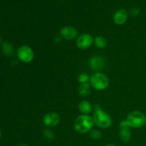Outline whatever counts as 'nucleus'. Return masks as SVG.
Listing matches in <instances>:
<instances>
[{"label":"nucleus","mask_w":146,"mask_h":146,"mask_svg":"<svg viewBox=\"0 0 146 146\" xmlns=\"http://www.w3.org/2000/svg\"><path fill=\"white\" fill-rule=\"evenodd\" d=\"M94 124L101 128H108L112 125V118L111 115L104 111L98 104L94 106V113L93 115Z\"/></svg>","instance_id":"f257e3e1"},{"label":"nucleus","mask_w":146,"mask_h":146,"mask_svg":"<svg viewBox=\"0 0 146 146\" xmlns=\"http://www.w3.org/2000/svg\"><path fill=\"white\" fill-rule=\"evenodd\" d=\"M94 125L93 117L89 115L81 114L78 115L74 122V130L81 134L87 133L92 130Z\"/></svg>","instance_id":"f03ea898"},{"label":"nucleus","mask_w":146,"mask_h":146,"mask_svg":"<svg viewBox=\"0 0 146 146\" xmlns=\"http://www.w3.org/2000/svg\"><path fill=\"white\" fill-rule=\"evenodd\" d=\"M125 120L130 128H141L146 125L145 114L140 111H131Z\"/></svg>","instance_id":"7ed1b4c3"},{"label":"nucleus","mask_w":146,"mask_h":146,"mask_svg":"<svg viewBox=\"0 0 146 146\" xmlns=\"http://www.w3.org/2000/svg\"><path fill=\"white\" fill-rule=\"evenodd\" d=\"M89 84L96 91H103L108 88L109 79L108 76L101 72H96L90 77Z\"/></svg>","instance_id":"20e7f679"},{"label":"nucleus","mask_w":146,"mask_h":146,"mask_svg":"<svg viewBox=\"0 0 146 146\" xmlns=\"http://www.w3.org/2000/svg\"><path fill=\"white\" fill-rule=\"evenodd\" d=\"M17 57L23 63L28 64L34 60V53L32 48L27 45H22L17 51Z\"/></svg>","instance_id":"39448f33"},{"label":"nucleus","mask_w":146,"mask_h":146,"mask_svg":"<svg viewBox=\"0 0 146 146\" xmlns=\"http://www.w3.org/2000/svg\"><path fill=\"white\" fill-rule=\"evenodd\" d=\"M94 42V38L89 34H82L76 38V46L79 49L86 50L89 48Z\"/></svg>","instance_id":"423d86ee"},{"label":"nucleus","mask_w":146,"mask_h":146,"mask_svg":"<svg viewBox=\"0 0 146 146\" xmlns=\"http://www.w3.org/2000/svg\"><path fill=\"white\" fill-rule=\"evenodd\" d=\"M88 66L93 71H100L104 69L106 66V60L102 56H94L88 61Z\"/></svg>","instance_id":"0eeeda50"},{"label":"nucleus","mask_w":146,"mask_h":146,"mask_svg":"<svg viewBox=\"0 0 146 146\" xmlns=\"http://www.w3.org/2000/svg\"><path fill=\"white\" fill-rule=\"evenodd\" d=\"M60 116L57 113H47L43 117V123L47 127H54L58 125L60 123Z\"/></svg>","instance_id":"6e6552de"},{"label":"nucleus","mask_w":146,"mask_h":146,"mask_svg":"<svg viewBox=\"0 0 146 146\" xmlns=\"http://www.w3.org/2000/svg\"><path fill=\"white\" fill-rule=\"evenodd\" d=\"M60 35L64 39L73 40L78 37V31L74 27L66 26L60 30Z\"/></svg>","instance_id":"1a4fd4ad"},{"label":"nucleus","mask_w":146,"mask_h":146,"mask_svg":"<svg viewBox=\"0 0 146 146\" xmlns=\"http://www.w3.org/2000/svg\"><path fill=\"white\" fill-rule=\"evenodd\" d=\"M128 18V13L126 10L121 9L115 12L113 15V21L117 25H123L126 22Z\"/></svg>","instance_id":"9d476101"},{"label":"nucleus","mask_w":146,"mask_h":146,"mask_svg":"<svg viewBox=\"0 0 146 146\" xmlns=\"http://www.w3.org/2000/svg\"><path fill=\"white\" fill-rule=\"evenodd\" d=\"M118 135L122 142L128 143L131 138V128L130 127L120 128L119 131H118Z\"/></svg>","instance_id":"9b49d317"},{"label":"nucleus","mask_w":146,"mask_h":146,"mask_svg":"<svg viewBox=\"0 0 146 146\" xmlns=\"http://www.w3.org/2000/svg\"><path fill=\"white\" fill-rule=\"evenodd\" d=\"M78 109L82 114L89 115L90 113L92 111L93 107L89 101L84 100V101H81L78 104Z\"/></svg>","instance_id":"f8f14e48"},{"label":"nucleus","mask_w":146,"mask_h":146,"mask_svg":"<svg viewBox=\"0 0 146 146\" xmlns=\"http://www.w3.org/2000/svg\"><path fill=\"white\" fill-rule=\"evenodd\" d=\"M1 49L3 53L7 56H12L14 54V45L9 41H5L3 43Z\"/></svg>","instance_id":"ddd939ff"},{"label":"nucleus","mask_w":146,"mask_h":146,"mask_svg":"<svg viewBox=\"0 0 146 146\" xmlns=\"http://www.w3.org/2000/svg\"><path fill=\"white\" fill-rule=\"evenodd\" d=\"M91 94V84L89 83L81 84L78 88V94L81 96L85 97Z\"/></svg>","instance_id":"4468645a"},{"label":"nucleus","mask_w":146,"mask_h":146,"mask_svg":"<svg viewBox=\"0 0 146 146\" xmlns=\"http://www.w3.org/2000/svg\"><path fill=\"white\" fill-rule=\"evenodd\" d=\"M94 43L96 46L98 48H104L108 45V41H107L106 38L101 36H98L94 38Z\"/></svg>","instance_id":"2eb2a0df"},{"label":"nucleus","mask_w":146,"mask_h":146,"mask_svg":"<svg viewBox=\"0 0 146 146\" xmlns=\"http://www.w3.org/2000/svg\"><path fill=\"white\" fill-rule=\"evenodd\" d=\"M90 136L94 141H99L102 138V133L98 129H92L90 131Z\"/></svg>","instance_id":"dca6fc26"},{"label":"nucleus","mask_w":146,"mask_h":146,"mask_svg":"<svg viewBox=\"0 0 146 146\" xmlns=\"http://www.w3.org/2000/svg\"><path fill=\"white\" fill-rule=\"evenodd\" d=\"M43 135L46 139L48 140V141H53L55 138L54 133L48 128H46L43 131Z\"/></svg>","instance_id":"f3484780"},{"label":"nucleus","mask_w":146,"mask_h":146,"mask_svg":"<svg viewBox=\"0 0 146 146\" xmlns=\"http://www.w3.org/2000/svg\"><path fill=\"white\" fill-rule=\"evenodd\" d=\"M78 82L81 84H85V83H88L90 81V76L86 73H81L79 74L78 77Z\"/></svg>","instance_id":"a211bd4d"},{"label":"nucleus","mask_w":146,"mask_h":146,"mask_svg":"<svg viewBox=\"0 0 146 146\" xmlns=\"http://www.w3.org/2000/svg\"><path fill=\"white\" fill-rule=\"evenodd\" d=\"M140 12H141V10L138 8H135V7L132 8L131 9V11H130V14H131V15H132L133 17H137V16L139 15Z\"/></svg>","instance_id":"6ab92c4d"},{"label":"nucleus","mask_w":146,"mask_h":146,"mask_svg":"<svg viewBox=\"0 0 146 146\" xmlns=\"http://www.w3.org/2000/svg\"><path fill=\"white\" fill-rule=\"evenodd\" d=\"M120 128H123V127H129L128 125V123H127L126 120H123V121H121L120 123Z\"/></svg>","instance_id":"aec40b11"},{"label":"nucleus","mask_w":146,"mask_h":146,"mask_svg":"<svg viewBox=\"0 0 146 146\" xmlns=\"http://www.w3.org/2000/svg\"><path fill=\"white\" fill-rule=\"evenodd\" d=\"M54 41H55V42L56 43H59L60 41H61V38H59V37H56L55 38H54Z\"/></svg>","instance_id":"412c9836"},{"label":"nucleus","mask_w":146,"mask_h":146,"mask_svg":"<svg viewBox=\"0 0 146 146\" xmlns=\"http://www.w3.org/2000/svg\"><path fill=\"white\" fill-rule=\"evenodd\" d=\"M104 146H116L115 144H113V143H108V144H106Z\"/></svg>","instance_id":"4be33fe9"},{"label":"nucleus","mask_w":146,"mask_h":146,"mask_svg":"<svg viewBox=\"0 0 146 146\" xmlns=\"http://www.w3.org/2000/svg\"><path fill=\"white\" fill-rule=\"evenodd\" d=\"M17 146H28V145H26V144H19V145H18Z\"/></svg>","instance_id":"5701e85b"},{"label":"nucleus","mask_w":146,"mask_h":146,"mask_svg":"<svg viewBox=\"0 0 146 146\" xmlns=\"http://www.w3.org/2000/svg\"><path fill=\"white\" fill-rule=\"evenodd\" d=\"M1 37L0 36V44H1Z\"/></svg>","instance_id":"b1692460"},{"label":"nucleus","mask_w":146,"mask_h":146,"mask_svg":"<svg viewBox=\"0 0 146 146\" xmlns=\"http://www.w3.org/2000/svg\"><path fill=\"white\" fill-rule=\"evenodd\" d=\"M1 131H0V138H1Z\"/></svg>","instance_id":"393cba45"}]
</instances>
